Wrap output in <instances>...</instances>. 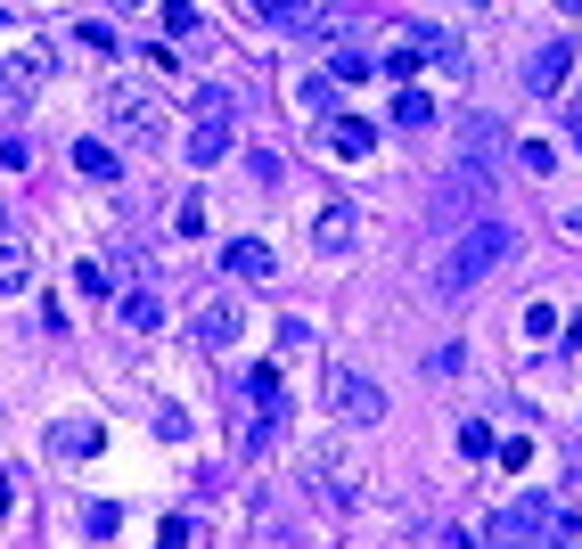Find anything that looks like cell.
Masks as SVG:
<instances>
[{
  "mask_svg": "<svg viewBox=\"0 0 582 549\" xmlns=\"http://www.w3.org/2000/svg\"><path fill=\"white\" fill-rule=\"evenodd\" d=\"M115 525H123V509H115V500H82V533H91V541H108Z\"/></svg>",
  "mask_w": 582,
  "mask_h": 549,
  "instance_id": "obj_21",
  "label": "cell"
},
{
  "mask_svg": "<svg viewBox=\"0 0 582 549\" xmlns=\"http://www.w3.org/2000/svg\"><path fill=\"white\" fill-rule=\"evenodd\" d=\"M304 484L328 500V509H353V500H361V459H353V443L345 435H320L304 451Z\"/></svg>",
  "mask_w": 582,
  "mask_h": 549,
  "instance_id": "obj_3",
  "label": "cell"
},
{
  "mask_svg": "<svg viewBox=\"0 0 582 549\" xmlns=\"http://www.w3.org/2000/svg\"><path fill=\"white\" fill-rule=\"evenodd\" d=\"M558 9H566V17H582V0H558Z\"/></svg>",
  "mask_w": 582,
  "mask_h": 549,
  "instance_id": "obj_32",
  "label": "cell"
},
{
  "mask_svg": "<svg viewBox=\"0 0 582 549\" xmlns=\"http://www.w3.org/2000/svg\"><path fill=\"white\" fill-rule=\"evenodd\" d=\"M74 41H82V50H91V58H115V33H108V26H91V17H82V26H74Z\"/></svg>",
  "mask_w": 582,
  "mask_h": 549,
  "instance_id": "obj_26",
  "label": "cell"
},
{
  "mask_svg": "<svg viewBox=\"0 0 582 549\" xmlns=\"http://www.w3.org/2000/svg\"><path fill=\"white\" fill-rule=\"evenodd\" d=\"M115 312H123V328H140V336H149V328H164L156 287H123V295H115Z\"/></svg>",
  "mask_w": 582,
  "mask_h": 549,
  "instance_id": "obj_16",
  "label": "cell"
},
{
  "mask_svg": "<svg viewBox=\"0 0 582 549\" xmlns=\"http://www.w3.org/2000/svg\"><path fill=\"white\" fill-rule=\"evenodd\" d=\"M74 295H82V304H115V287H108V263H91V255H82V263H74Z\"/></svg>",
  "mask_w": 582,
  "mask_h": 549,
  "instance_id": "obj_19",
  "label": "cell"
},
{
  "mask_svg": "<svg viewBox=\"0 0 582 549\" xmlns=\"http://www.w3.org/2000/svg\"><path fill=\"white\" fill-rule=\"evenodd\" d=\"M41 82H50V58L41 50H9L0 58V99H33Z\"/></svg>",
  "mask_w": 582,
  "mask_h": 549,
  "instance_id": "obj_8",
  "label": "cell"
},
{
  "mask_svg": "<svg viewBox=\"0 0 582 549\" xmlns=\"http://www.w3.org/2000/svg\"><path fill=\"white\" fill-rule=\"evenodd\" d=\"M517 164H525V173H558V156H550V140H517Z\"/></svg>",
  "mask_w": 582,
  "mask_h": 549,
  "instance_id": "obj_25",
  "label": "cell"
},
{
  "mask_svg": "<svg viewBox=\"0 0 582 549\" xmlns=\"http://www.w3.org/2000/svg\"><path fill=\"white\" fill-rule=\"evenodd\" d=\"M25 279H33V246L17 238V230H0V295H17Z\"/></svg>",
  "mask_w": 582,
  "mask_h": 549,
  "instance_id": "obj_15",
  "label": "cell"
},
{
  "mask_svg": "<svg viewBox=\"0 0 582 549\" xmlns=\"http://www.w3.org/2000/svg\"><path fill=\"white\" fill-rule=\"evenodd\" d=\"M328 410H337L345 427H378V418H386V386L369 369H337V377H328Z\"/></svg>",
  "mask_w": 582,
  "mask_h": 549,
  "instance_id": "obj_4",
  "label": "cell"
},
{
  "mask_svg": "<svg viewBox=\"0 0 582 549\" xmlns=\"http://www.w3.org/2000/svg\"><path fill=\"white\" fill-rule=\"evenodd\" d=\"M353 238H361L353 205H320V222H312V246H320V255H353Z\"/></svg>",
  "mask_w": 582,
  "mask_h": 549,
  "instance_id": "obj_12",
  "label": "cell"
},
{
  "mask_svg": "<svg viewBox=\"0 0 582 549\" xmlns=\"http://www.w3.org/2000/svg\"><path fill=\"white\" fill-rule=\"evenodd\" d=\"M238 336H246V312L238 304H205L197 312V353H231Z\"/></svg>",
  "mask_w": 582,
  "mask_h": 549,
  "instance_id": "obj_10",
  "label": "cell"
},
{
  "mask_svg": "<svg viewBox=\"0 0 582 549\" xmlns=\"http://www.w3.org/2000/svg\"><path fill=\"white\" fill-rule=\"evenodd\" d=\"M394 123H402V132H427V123H435V99L427 91H394Z\"/></svg>",
  "mask_w": 582,
  "mask_h": 549,
  "instance_id": "obj_20",
  "label": "cell"
},
{
  "mask_svg": "<svg viewBox=\"0 0 582 549\" xmlns=\"http://www.w3.org/2000/svg\"><path fill=\"white\" fill-rule=\"evenodd\" d=\"M0 517H9V476H0Z\"/></svg>",
  "mask_w": 582,
  "mask_h": 549,
  "instance_id": "obj_31",
  "label": "cell"
},
{
  "mask_svg": "<svg viewBox=\"0 0 582 549\" xmlns=\"http://www.w3.org/2000/svg\"><path fill=\"white\" fill-rule=\"evenodd\" d=\"M296 99H304V108H312V115H337V99H345V82H337V74H304V82H296Z\"/></svg>",
  "mask_w": 582,
  "mask_h": 549,
  "instance_id": "obj_18",
  "label": "cell"
},
{
  "mask_svg": "<svg viewBox=\"0 0 582 549\" xmlns=\"http://www.w3.org/2000/svg\"><path fill=\"white\" fill-rule=\"evenodd\" d=\"M164 33L190 41V33H197V0H164Z\"/></svg>",
  "mask_w": 582,
  "mask_h": 549,
  "instance_id": "obj_24",
  "label": "cell"
},
{
  "mask_svg": "<svg viewBox=\"0 0 582 549\" xmlns=\"http://www.w3.org/2000/svg\"><path fill=\"white\" fill-rule=\"evenodd\" d=\"M492 533H501V541H558V500H509V509L501 517H492Z\"/></svg>",
  "mask_w": 582,
  "mask_h": 549,
  "instance_id": "obj_5",
  "label": "cell"
},
{
  "mask_svg": "<svg viewBox=\"0 0 582 549\" xmlns=\"http://www.w3.org/2000/svg\"><path fill=\"white\" fill-rule=\"evenodd\" d=\"M222 156H231V108H222V115H197V132H190V164H197V173H214Z\"/></svg>",
  "mask_w": 582,
  "mask_h": 549,
  "instance_id": "obj_11",
  "label": "cell"
},
{
  "mask_svg": "<svg viewBox=\"0 0 582 549\" xmlns=\"http://www.w3.org/2000/svg\"><path fill=\"white\" fill-rule=\"evenodd\" d=\"M574 132H582V123H574Z\"/></svg>",
  "mask_w": 582,
  "mask_h": 549,
  "instance_id": "obj_34",
  "label": "cell"
},
{
  "mask_svg": "<svg viewBox=\"0 0 582 549\" xmlns=\"http://www.w3.org/2000/svg\"><path fill=\"white\" fill-rule=\"evenodd\" d=\"M566 74H574V41H542V50L525 58V91H566Z\"/></svg>",
  "mask_w": 582,
  "mask_h": 549,
  "instance_id": "obj_7",
  "label": "cell"
},
{
  "mask_svg": "<svg viewBox=\"0 0 582 549\" xmlns=\"http://www.w3.org/2000/svg\"><path fill=\"white\" fill-rule=\"evenodd\" d=\"M222 263H231V279H272V271H279V255L263 238H231V246H222Z\"/></svg>",
  "mask_w": 582,
  "mask_h": 549,
  "instance_id": "obj_14",
  "label": "cell"
},
{
  "mask_svg": "<svg viewBox=\"0 0 582 549\" xmlns=\"http://www.w3.org/2000/svg\"><path fill=\"white\" fill-rule=\"evenodd\" d=\"M460 369H468L460 345H435V353H427V377H460Z\"/></svg>",
  "mask_w": 582,
  "mask_h": 549,
  "instance_id": "obj_27",
  "label": "cell"
},
{
  "mask_svg": "<svg viewBox=\"0 0 582 549\" xmlns=\"http://www.w3.org/2000/svg\"><path fill=\"white\" fill-rule=\"evenodd\" d=\"M558 541H582V509H558Z\"/></svg>",
  "mask_w": 582,
  "mask_h": 549,
  "instance_id": "obj_30",
  "label": "cell"
},
{
  "mask_svg": "<svg viewBox=\"0 0 582 549\" xmlns=\"http://www.w3.org/2000/svg\"><path fill=\"white\" fill-rule=\"evenodd\" d=\"M509 246H517V230H509V222H492V214L460 222V238H451V255L427 271V295H435V304H460V295H468L476 279H492V271L509 263Z\"/></svg>",
  "mask_w": 582,
  "mask_h": 549,
  "instance_id": "obj_1",
  "label": "cell"
},
{
  "mask_svg": "<svg viewBox=\"0 0 582 549\" xmlns=\"http://www.w3.org/2000/svg\"><path fill=\"white\" fill-rule=\"evenodd\" d=\"M156 435L181 443V435H190V410H181V403H156Z\"/></svg>",
  "mask_w": 582,
  "mask_h": 549,
  "instance_id": "obj_28",
  "label": "cell"
},
{
  "mask_svg": "<svg viewBox=\"0 0 582 549\" xmlns=\"http://www.w3.org/2000/svg\"><path fill=\"white\" fill-rule=\"evenodd\" d=\"M263 17H272L279 33H304V17H312V0H255Z\"/></svg>",
  "mask_w": 582,
  "mask_h": 549,
  "instance_id": "obj_22",
  "label": "cell"
},
{
  "mask_svg": "<svg viewBox=\"0 0 582 549\" xmlns=\"http://www.w3.org/2000/svg\"><path fill=\"white\" fill-rule=\"evenodd\" d=\"M99 443H108L99 418H58V427H50V459H67V468H74V459H91Z\"/></svg>",
  "mask_w": 582,
  "mask_h": 549,
  "instance_id": "obj_9",
  "label": "cell"
},
{
  "mask_svg": "<svg viewBox=\"0 0 582 549\" xmlns=\"http://www.w3.org/2000/svg\"><path fill=\"white\" fill-rule=\"evenodd\" d=\"M108 115H115V132H123V140H156V132H164L156 99H149V91H132V82H123V91H108Z\"/></svg>",
  "mask_w": 582,
  "mask_h": 549,
  "instance_id": "obj_6",
  "label": "cell"
},
{
  "mask_svg": "<svg viewBox=\"0 0 582 549\" xmlns=\"http://www.w3.org/2000/svg\"><path fill=\"white\" fill-rule=\"evenodd\" d=\"M328 74H337V82H361L369 58H361V50H337V58H328Z\"/></svg>",
  "mask_w": 582,
  "mask_h": 549,
  "instance_id": "obj_29",
  "label": "cell"
},
{
  "mask_svg": "<svg viewBox=\"0 0 582 549\" xmlns=\"http://www.w3.org/2000/svg\"><path fill=\"white\" fill-rule=\"evenodd\" d=\"M460 451H468V459H492V451H501V435H492L484 418H468V427H460Z\"/></svg>",
  "mask_w": 582,
  "mask_h": 549,
  "instance_id": "obj_23",
  "label": "cell"
},
{
  "mask_svg": "<svg viewBox=\"0 0 582 549\" xmlns=\"http://www.w3.org/2000/svg\"><path fill=\"white\" fill-rule=\"evenodd\" d=\"M328 148H337L345 164H361L369 148H378V123H361V115H328Z\"/></svg>",
  "mask_w": 582,
  "mask_h": 549,
  "instance_id": "obj_13",
  "label": "cell"
},
{
  "mask_svg": "<svg viewBox=\"0 0 582 549\" xmlns=\"http://www.w3.org/2000/svg\"><path fill=\"white\" fill-rule=\"evenodd\" d=\"M123 9H132V0H123Z\"/></svg>",
  "mask_w": 582,
  "mask_h": 549,
  "instance_id": "obj_33",
  "label": "cell"
},
{
  "mask_svg": "<svg viewBox=\"0 0 582 549\" xmlns=\"http://www.w3.org/2000/svg\"><path fill=\"white\" fill-rule=\"evenodd\" d=\"M279 427H287V386H279V369H246V386H238V451L263 459Z\"/></svg>",
  "mask_w": 582,
  "mask_h": 549,
  "instance_id": "obj_2",
  "label": "cell"
},
{
  "mask_svg": "<svg viewBox=\"0 0 582 549\" xmlns=\"http://www.w3.org/2000/svg\"><path fill=\"white\" fill-rule=\"evenodd\" d=\"M74 173H82V181H99V189H108V181H123L108 140H74Z\"/></svg>",
  "mask_w": 582,
  "mask_h": 549,
  "instance_id": "obj_17",
  "label": "cell"
}]
</instances>
